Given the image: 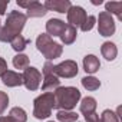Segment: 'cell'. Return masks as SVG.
I'll return each mask as SVG.
<instances>
[{"mask_svg":"<svg viewBox=\"0 0 122 122\" xmlns=\"http://www.w3.org/2000/svg\"><path fill=\"white\" fill-rule=\"evenodd\" d=\"M9 118H10L13 122H26V121H27V115H26L25 109H22V108H19V106L10 109Z\"/></svg>","mask_w":122,"mask_h":122,"instance_id":"d6986e66","label":"cell"},{"mask_svg":"<svg viewBox=\"0 0 122 122\" xmlns=\"http://www.w3.org/2000/svg\"><path fill=\"white\" fill-rule=\"evenodd\" d=\"M98 30L101 36H112L115 33V22L112 15L106 13V12H101L99 17H98Z\"/></svg>","mask_w":122,"mask_h":122,"instance_id":"5b68a950","label":"cell"},{"mask_svg":"<svg viewBox=\"0 0 122 122\" xmlns=\"http://www.w3.org/2000/svg\"><path fill=\"white\" fill-rule=\"evenodd\" d=\"M29 42H30V40L25 39L22 35H17L16 37H13V39H12L10 45H12V47H13L16 52H22V50H25V47L27 46V43H29Z\"/></svg>","mask_w":122,"mask_h":122,"instance_id":"44dd1931","label":"cell"},{"mask_svg":"<svg viewBox=\"0 0 122 122\" xmlns=\"http://www.w3.org/2000/svg\"><path fill=\"white\" fill-rule=\"evenodd\" d=\"M50 122H52V121H50Z\"/></svg>","mask_w":122,"mask_h":122,"instance_id":"836d02e7","label":"cell"},{"mask_svg":"<svg viewBox=\"0 0 122 122\" xmlns=\"http://www.w3.org/2000/svg\"><path fill=\"white\" fill-rule=\"evenodd\" d=\"M106 7V13L109 15H116L119 20H122V2H108L105 5Z\"/></svg>","mask_w":122,"mask_h":122,"instance_id":"ffe728a7","label":"cell"},{"mask_svg":"<svg viewBox=\"0 0 122 122\" xmlns=\"http://www.w3.org/2000/svg\"><path fill=\"white\" fill-rule=\"evenodd\" d=\"M23 85L29 89V91H36L40 86V81H42V73L36 69V68H26L23 75Z\"/></svg>","mask_w":122,"mask_h":122,"instance_id":"8992f818","label":"cell"},{"mask_svg":"<svg viewBox=\"0 0 122 122\" xmlns=\"http://www.w3.org/2000/svg\"><path fill=\"white\" fill-rule=\"evenodd\" d=\"M56 118L59 122H75V121H78L79 115L72 111H57Z\"/></svg>","mask_w":122,"mask_h":122,"instance_id":"ac0fdd59","label":"cell"},{"mask_svg":"<svg viewBox=\"0 0 122 122\" xmlns=\"http://www.w3.org/2000/svg\"><path fill=\"white\" fill-rule=\"evenodd\" d=\"M26 19H27L26 15L13 10V12H10V13L7 15V19H6V25H5V27H6L13 36H17V35H20L22 29L25 27Z\"/></svg>","mask_w":122,"mask_h":122,"instance_id":"277c9868","label":"cell"},{"mask_svg":"<svg viewBox=\"0 0 122 122\" xmlns=\"http://www.w3.org/2000/svg\"><path fill=\"white\" fill-rule=\"evenodd\" d=\"M92 5H102V0H93Z\"/></svg>","mask_w":122,"mask_h":122,"instance_id":"d6a6232c","label":"cell"},{"mask_svg":"<svg viewBox=\"0 0 122 122\" xmlns=\"http://www.w3.org/2000/svg\"><path fill=\"white\" fill-rule=\"evenodd\" d=\"M96 105H98V103H96V99H95V98L86 96V98H83L82 102H81V112H82L83 115L92 113V112H95Z\"/></svg>","mask_w":122,"mask_h":122,"instance_id":"e0dca14e","label":"cell"},{"mask_svg":"<svg viewBox=\"0 0 122 122\" xmlns=\"http://www.w3.org/2000/svg\"><path fill=\"white\" fill-rule=\"evenodd\" d=\"M46 13H47L46 7L42 3H39V2H36V0H35V2L30 5V7L27 9V15L26 16H29V17H42Z\"/></svg>","mask_w":122,"mask_h":122,"instance_id":"9a60e30c","label":"cell"},{"mask_svg":"<svg viewBox=\"0 0 122 122\" xmlns=\"http://www.w3.org/2000/svg\"><path fill=\"white\" fill-rule=\"evenodd\" d=\"M53 96H55V108H57L59 111H71L79 102L81 92L73 86H66V88L59 86L55 91Z\"/></svg>","mask_w":122,"mask_h":122,"instance_id":"6da1fadb","label":"cell"},{"mask_svg":"<svg viewBox=\"0 0 122 122\" xmlns=\"http://www.w3.org/2000/svg\"><path fill=\"white\" fill-rule=\"evenodd\" d=\"M0 78H2V82H3L6 86H10V88L23 85V78H22V75L17 73V72H13V71H6Z\"/></svg>","mask_w":122,"mask_h":122,"instance_id":"30bf717a","label":"cell"},{"mask_svg":"<svg viewBox=\"0 0 122 122\" xmlns=\"http://www.w3.org/2000/svg\"><path fill=\"white\" fill-rule=\"evenodd\" d=\"M33 105H35V109H33L35 118L45 119L50 116L52 109L55 108V96L52 92H45L33 101Z\"/></svg>","mask_w":122,"mask_h":122,"instance_id":"3957f363","label":"cell"},{"mask_svg":"<svg viewBox=\"0 0 122 122\" xmlns=\"http://www.w3.org/2000/svg\"><path fill=\"white\" fill-rule=\"evenodd\" d=\"M101 122H119V118L116 116V113L111 109H105L101 115Z\"/></svg>","mask_w":122,"mask_h":122,"instance_id":"cb8c5ba5","label":"cell"},{"mask_svg":"<svg viewBox=\"0 0 122 122\" xmlns=\"http://www.w3.org/2000/svg\"><path fill=\"white\" fill-rule=\"evenodd\" d=\"M76 35H78L76 27H73V26H71V25H66L65 30L62 32V35H60L59 37L62 39V42H63L65 45H71V43H73V42H75Z\"/></svg>","mask_w":122,"mask_h":122,"instance_id":"5bb4252c","label":"cell"},{"mask_svg":"<svg viewBox=\"0 0 122 122\" xmlns=\"http://www.w3.org/2000/svg\"><path fill=\"white\" fill-rule=\"evenodd\" d=\"M7 71V63H6V60L0 57V76H2L5 72Z\"/></svg>","mask_w":122,"mask_h":122,"instance_id":"f1b7e54d","label":"cell"},{"mask_svg":"<svg viewBox=\"0 0 122 122\" xmlns=\"http://www.w3.org/2000/svg\"><path fill=\"white\" fill-rule=\"evenodd\" d=\"M85 121H86V122H101L99 115H98L96 112H92V113L85 115Z\"/></svg>","mask_w":122,"mask_h":122,"instance_id":"4316f807","label":"cell"},{"mask_svg":"<svg viewBox=\"0 0 122 122\" xmlns=\"http://www.w3.org/2000/svg\"><path fill=\"white\" fill-rule=\"evenodd\" d=\"M99 68H101L99 59L95 55H86L83 57V69L86 73H95L99 71Z\"/></svg>","mask_w":122,"mask_h":122,"instance_id":"7c38bea8","label":"cell"},{"mask_svg":"<svg viewBox=\"0 0 122 122\" xmlns=\"http://www.w3.org/2000/svg\"><path fill=\"white\" fill-rule=\"evenodd\" d=\"M82 86L88 91H96V89H99L101 82H99V79H96L93 76H85L82 79Z\"/></svg>","mask_w":122,"mask_h":122,"instance_id":"7402d4cb","label":"cell"},{"mask_svg":"<svg viewBox=\"0 0 122 122\" xmlns=\"http://www.w3.org/2000/svg\"><path fill=\"white\" fill-rule=\"evenodd\" d=\"M50 73H53V63L46 62L43 66V75H50Z\"/></svg>","mask_w":122,"mask_h":122,"instance_id":"83f0119b","label":"cell"},{"mask_svg":"<svg viewBox=\"0 0 122 122\" xmlns=\"http://www.w3.org/2000/svg\"><path fill=\"white\" fill-rule=\"evenodd\" d=\"M59 85H60V81L56 75H53V73L45 75V81L42 83V91H45V92H49V91H53V89L56 91L59 88Z\"/></svg>","mask_w":122,"mask_h":122,"instance_id":"4fadbf2b","label":"cell"},{"mask_svg":"<svg viewBox=\"0 0 122 122\" xmlns=\"http://www.w3.org/2000/svg\"><path fill=\"white\" fill-rule=\"evenodd\" d=\"M9 5V0H0V15L6 13V7Z\"/></svg>","mask_w":122,"mask_h":122,"instance_id":"f546056e","label":"cell"},{"mask_svg":"<svg viewBox=\"0 0 122 122\" xmlns=\"http://www.w3.org/2000/svg\"><path fill=\"white\" fill-rule=\"evenodd\" d=\"M0 122H13L9 116H0Z\"/></svg>","mask_w":122,"mask_h":122,"instance_id":"1f68e13d","label":"cell"},{"mask_svg":"<svg viewBox=\"0 0 122 122\" xmlns=\"http://www.w3.org/2000/svg\"><path fill=\"white\" fill-rule=\"evenodd\" d=\"M46 10H53L57 13H68V10L72 7V3L69 0H46L45 5Z\"/></svg>","mask_w":122,"mask_h":122,"instance_id":"9c48e42d","label":"cell"},{"mask_svg":"<svg viewBox=\"0 0 122 122\" xmlns=\"http://www.w3.org/2000/svg\"><path fill=\"white\" fill-rule=\"evenodd\" d=\"M65 27H66V23L59 19H50L46 23V30L49 36H60Z\"/></svg>","mask_w":122,"mask_h":122,"instance_id":"8fae6325","label":"cell"},{"mask_svg":"<svg viewBox=\"0 0 122 122\" xmlns=\"http://www.w3.org/2000/svg\"><path fill=\"white\" fill-rule=\"evenodd\" d=\"M13 66L16 69H26V68H29V57L26 55H22V53L16 55L13 57Z\"/></svg>","mask_w":122,"mask_h":122,"instance_id":"603a6c76","label":"cell"},{"mask_svg":"<svg viewBox=\"0 0 122 122\" xmlns=\"http://www.w3.org/2000/svg\"><path fill=\"white\" fill-rule=\"evenodd\" d=\"M53 75L62 78H73L78 75V63L73 60H65L59 65H53Z\"/></svg>","mask_w":122,"mask_h":122,"instance_id":"52a82bcc","label":"cell"},{"mask_svg":"<svg viewBox=\"0 0 122 122\" xmlns=\"http://www.w3.org/2000/svg\"><path fill=\"white\" fill-rule=\"evenodd\" d=\"M101 52H102V56L106 60H113L118 55V49L112 42H105L101 47Z\"/></svg>","mask_w":122,"mask_h":122,"instance_id":"2e32d148","label":"cell"},{"mask_svg":"<svg viewBox=\"0 0 122 122\" xmlns=\"http://www.w3.org/2000/svg\"><path fill=\"white\" fill-rule=\"evenodd\" d=\"M86 19V12L79 6H72L68 10V22L71 26H82V23Z\"/></svg>","mask_w":122,"mask_h":122,"instance_id":"ba28073f","label":"cell"},{"mask_svg":"<svg viewBox=\"0 0 122 122\" xmlns=\"http://www.w3.org/2000/svg\"><path fill=\"white\" fill-rule=\"evenodd\" d=\"M36 47L47 60H53V59L60 57V55H62V52H63V47L59 43L53 42L52 37L49 35H46V33H42V35L37 36Z\"/></svg>","mask_w":122,"mask_h":122,"instance_id":"7a4b0ae2","label":"cell"},{"mask_svg":"<svg viewBox=\"0 0 122 122\" xmlns=\"http://www.w3.org/2000/svg\"><path fill=\"white\" fill-rule=\"evenodd\" d=\"M7 105H9V96H7V93L0 91V115L6 111Z\"/></svg>","mask_w":122,"mask_h":122,"instance_id":"484cf974","label":"cell"},{"mask_svg":"<svg viewBox=\"0 0 122 122\" xmlns=\"http://www.w3.org/2000/svg\"><path fill=\"white\" fill-rule=\"evenodd\" d=\"M95 22H96V17H95V16H86V19H85V22L82 23L81 29H82L83 32H89V30L95 26Z\"/></svg>","mask_w":122,"mask_h":122,"instance_id":"d4e9b609","label":"cell"},{"mask_svg":"<svg viewBox=\"0 0 122 122\" xmlns=\"http://www.w3.org/2000/svg\"><path fill=\"white\" fill-rule=\"evenodd\" d=\"M35 2V0H32V2H17V6L19 7H25V9H29L30 7V5Z\"/></svg>","mask_w":122,"mask_h":122,"instance_id":"4dcf8cb0","label":"cell"}]
</instances>
